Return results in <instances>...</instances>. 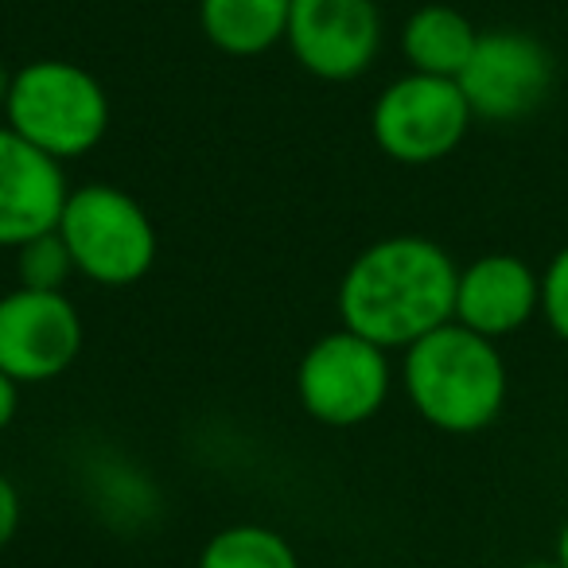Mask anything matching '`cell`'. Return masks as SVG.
Listing matches in <instances>:
<instances>
[{
    "label": "cell",
    "mask_w": 568,
    "mask_h": 568,
    "mask_svg": "<svg viewBox=\"0 0 568 568\" xmlns=\"http://www.w3.org/2000/svg\"><path fill=\"white\" fill-rule=\"evenodd\" d=\"M459 265L440 242L394 234L366 245L339 281V320L347 332L405 351L456 316Z\"/></svg>",
    "instance_id": "obj_1"
},
{
    "label": "cell",
    "mask_w": 568,
    "mask_h": 568,
    "mask_svg": "<svg viewBox=\"0 0 568 568\" xmlns=\"http://www.w3.org/2000/svg\"><path fill=\"white\" fill-rule=\"evenodd\" d=\"M402 386L425 425L448 436H471L498 420L510 394V371L495 339L452 320L405 347Z\"/></svg>",
    "instance_id": "obj_2"
},
{
    "label": "cell",
    "mask_w": 568,
    "mask_h": 568,
    "mask_svg": "<svg viewBox=\"0 0 568 568\" xmlns=\"http://www.w3.org/2000/svg\"><path fill=\"white\" fill-rule=\"evenodd\" d=\"M4 125L51 160H79L110 133V98L102 82L67 59H36L12 74Z\"/></svg>",
    "instance_id": "obj_3"
},
{
    "label": "cell",
    "mask_w": 568,
    "mask_h": 568,
    "mask_svg": "<svg viewBox=\"0 0 568 568\" xmlns=\"http://www.w3.org/2000/svg\"><path fill=\"white\" fill-rule=\"evenodd\" d=\"M55 230L74 268L102 288H129L156 261V226L149 211L113 183L74 187Z\"/></svg>",
    "instance_id": "obj_4"
},
{
    "label": "cell",
    "mask_w": 568,
    "mask_h": 568,
    "mask_svg": "<svg viewBox=\"0 0 568 568\" xmlns=\"http://www.w3.org/2000/svg\"><path fill=\"white\" fill-rule=\"evenodd\" d=\"M475 113L456 79L402 74L371 105V136L382 156L405 168L448 160L464 144Z\"/></svg>",
    "instance_id": "obj_5"
},
{
    "label": "cell",
    "mask_w": 568,
    "mask_h": 568,
    "mask_svg": "<svg viewBox=\"0 0 568 568\" xmlns=\"http://www.w3.org/2000/svg\"><path fill=\"white\" fill-rule=\"evenodd\" d=\"M389 389H394L389 351L347 327L320 335L296 366V397L304 413L332 428H355L378 417Z\"/></svg>",
    "instance_id": "obj_6"
},
{
    "label": "cell",
    "mask_w": 568,
    "mask_h": 568,
    "mask_svg": "<svg viewBox=\"0 0 568 568\" xmlns=\"http://www.w3.org/2000/svg\"><path fill=\"white\" fill-rule=\"evenodd\" d=\"M552 55L537 36L518 28L479 32L471 59L459 71V90L479 121H521L549 98L552 90Z\"/></svg>",
    "instance_id": "obj_7"
},
{
    "label": "cell",
    "mask_w": 568,
    "mask_h": 568,
    "mask_svg": "<svg viewBox=\"0 0 568 568\" xmlns=\"http://www.w3.org/2000/svg\"><path fill=\"white\" fill-rule=\"evenodd\" d=\"M87 327L67 293L12 288L0 296V371L17 386L63 378L82 355Z\"/></svg>",
    "instance_id": "obj_8"
},
{
    "label": "cell",
    "mask_w": 568,
    "mask_h": 568,
    "mask_svg": "<svg viewBox=\"0 0 568 568\" xmlns=\"http://www.w3.org/2000/svg\"><path fill=\"white\" fill-rule=\"evenodd\" d=\"M284 43L316 79H363L382 51V12L374 0H293Z\"/></svg>",
    "instance_id": "obj_9"
},
{
    "label": "cell",
    "mask_w": 568,
    "mask_h": 568,
    "mask_svg": "<svg viewBox=\"0 0 568 568\" xmlns=\"http://www.w3.org/2000/svg\"><path fill=\"white\" fill-rule=\"evenodd\" d=\"M63 164L0 125V250H20L59 226L67 206Z\"/></svg>",
    "instance_id": "obj_10"
},
{
    "label": "cell",
    "mask_w": 568,
    "mask_h": 568,
    "mask_svg": "<svg viewBox=\"0 0 568 568\" xmlns=\"http://www.w3.org/2000/svg\"><path fill=\"white\" fill-rule=\"evenodd\" d=\"M541 312V273L518 253H483L459 268L456 324L467 332L506 339Z\"/></svg>",
    "instance_id": "obj_11"
},
{
    "label": "cell",
    "mask_w": 568,
    "mask_h": 568,
    "mask_svg": "<svg viewBox=\"0 0 568 568\" xmlns=\"http://www.w3.org/2000/svg\"><path fill=\"white\" fill-rule=\"evenodd\" d=\"M293 0H199V28L222 55L253 59L284 43Z\"/></svg>",
    "instance_id": "obj_12"
},
{
    "label": "cell",
    "mask_w": 568,
    "mask_h": 568,
    "mask_svg": "<svg viewBox=\"0 0 568 568\" xmlns=\"http://www.w3.org/2000/svg\"><path fill=\"white\" fill-rule=\"evenodd\" d=\"M479 43V28L452 4H420L402 28V55L409 71L459 79Z\"/></svg>",
    "instance_id": "obj_13"
},
{
    "label": "cell",
    "mask_w": 568,
    "mask_h": 568,
    "mask_svg": "<svg viewBox=\"0 0 568 568\" xmlns=\"http://www.w3.org/2000/svg\"><path fill=\"white\" fill-rule=\"evenodd\" d=\"M195 568H301L288 537L257 521L226 526L203 545Z\"/></svg>",
    "instance_id": "obj_14"
},
{
    "label": "cell",
    "mask_w": 568,
    "mask_h": 568,
    "mask_svg": "<svg viewBox=\"0 0 568 568\" xmlns=\"http://www.w3.org/2000/svg\"><path fill=\"white\" fill-rule=\"evenodd\" d=\"M17 253V284L20 288H36V293H63L67 281H71L79 268L71 261V250L59 237V230L24 242Z\"/></svg>",
    "instance_id": "obj_15"
},
{
    "label": "cell",
    "mask_w": 568,
    "mask_h": 568,
    "mask_svg": "<svg viewBox=\"0 0 568 568\" xmlns=\"http://www.w3.org/2000/svg\"><path fill=\"white\" fill-rule=\"evenodd\" d=\"M541 320L560 343H568V245H560L541 273Z\"/></svg>",
    "instance_id": "obj_16"
},
{
    "label": "cell",
    "mask_w": 568,
    "mask_h": 568,
    "mask_svg": "<svg viewBox=\"0 0 568 568\" xmlns=\"http://www.w3.org/2000/svg\"><path fill=\"white\" fill-rule=\"evenodd\" d=\"M20 521H24V498H20L17 483L0 471V549L20 534Z\"/></svg>",
    "instance_id": "obj_17"
},
{
    "label": "cell",
    "mask_w": 568,
    "mask_h": 568,
    "mask_svg": "<svg viewBox=\"0 0 568 568\" xmlns=\"http://www.w3.org/2000/svg\"><path fill=\"white\" fill-rule=\"evenodd\" d=\"M17 409H20V386L0 371V433L17 420Z\"/></svg>",
    "instance_id": "obj_18"
},
{
    "label": "cell",
    "mask_w": 568,
    "mask_h": 568,
    "mask_svg": "<svg viewBox=\"0 0 568 568\" xmlns=\"http://www.w3.org/2000/svg\"><path fill=\"white\" fill-rule=\"evenodd\" d=\"M552 565L568 568V518H565V526L557 529V541H552Z\"/></svg>",
    "instance_id": "obj_19"
},
{
    "label": "cell",
    "mask_w": 568,
    "mask_h": 568,
    "mask_svg": "<svg viewBox=\"0 0 568 568\" xmlns=\"http://www.w3.org/2000/svg\"><path fill=\"white\" fill-rule=\"evenodd\" d=\"M12 74H17V71H9V67L0 63V113H4V102H9V90H12Z\"/></svg>",
    "instance_id": "obj_20"
},
{
    "label": "cell",
    "mask_w": 568,
    "mask_h": 568,
    "mask_svg": "<svg viewBox=\"0 0 568 568\" xmlns=\"http://www.w3.org/2000/svg\"><path fill=\"white\" fill-rule=\"evenodd\" d=\"M521 568H557L552 560H529V565H521Z\"/></svg>",
    "instance_id": "obj_21"
}]
</instances>
